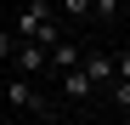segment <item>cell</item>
Segmentation results:
<instances>
[{
    "label": "cell",
    "mask_w": 130,
    "mask_h": 125,
    "mask_svg": "<svg viewBox=\"0 0 130 125\" xmlns=\"http://www.w3.org/2000/svg\"><path fill=\"white\" fill-rule=\"evenodd\" d=\"M62 17H91V0H62Z\"/></svg>",
    "instance_id": "10"
},
{
    "label": "cell",
    "mask_w": 130,
    "mask_h": 125,
    "mask_svg": "<svg viewBox=\"0 0 130 125\" xmlns=\"http://www.w3.org/2000/svg\"><path fill=\"white\" fill-rule=\"evenodd\" d=\"M17 40H34V46H57L62 40V23H57V11H51V0H28L23 11H17V29H11Z\"/></svg>",
    "instance_id": "1"
},
{
    "label": "cell",
    "mask_w": 130,
    "mask_h": 125,
    "mask_svg": "<svg viewBox=\"0 0 130 125\" xmlns=\"http://www.w3.org/2000/svg\"><path fill=\"white\" fill-rule=\"evenodd\" d=\"M28 125H57V114H28Z\"/></svg>",
    "instance_id": "11"
},
{
    "label": "cell",
    "mask_w": 130,
    "mask_h": 125,
    "mask_svg": "<svg viewBox=\"0 0 130 125\" xmlns=\"http://www.w3.org/2000/svg\"><path fill=\"white\" fill-rule=\"evenodd\" d=\"M6 108H17L23 119H28V114H57V108H51V97L40 91L28 74H11V80H6Z\"/></svg>",
    "instance_id": "2"
},
{
    "label": "cell",
    "mask_w": 130,
    "mask_h": 125,
    "mask_svg": "<svg viewBox=\"0 0 130 125\" xmlns=\"http://www.w3.org/2000/svg\"><path fill=\"white\" fill-rule=\"evenodd\" d=\"M119 6H124V0H91V17H102V23H113V17H119Z\"/></svg>",
    "instance_id": "8"
},
{
    "label": "cell",
    "mask_w": 130,
    "mask_h": 125,
    "mask_svg": "<svg viewBox=\"0 0 130 125\" xmlns=\"http://www.w3.org/2000/svg\"><path fill=\"white\" fill-rule=\"evenodd\" d=\"M11 68H17V74H28V80H40V74H45V46H34V40H17Z\"/></svg>",
    "instance_id": "3"
},
{
    "label": "cell",
    "mask_w": 130,
    "mask_h": 125,
    "mask_svg": "<svg viewBox=\"0 0 130 125\" xmlns=\"http://www.w3.org/2000/svg\"><path fill=\"white\" fill-rule=\"evenodd\" d=\"M11 51H17V34H11L6 23H0V62H11Z\"/></svg>",
    "instance_id": "9"
},
{
    "label": "cell",
    "mask_w": 130,
    "mask_h": 125,
    "mask_svg": "<svg viewBox=\"0 0 130 125\" xmlns=\"http://www.w3.org/2000/svg\"><path fill=\"white\" fill-rule=\"evenodd\" d=\"M79 68H85V80L102 91L107 80H113V51H79Z\"/></svg>",
    "instance_id": "4"
},
{
    "label": "cell",
    "mask_w": 130,
    "mask_h": 125,
    "mask_svg": "<svg viewBox=\"0 0 130 125\" xmlns=\"http://www.w3.org/2000/svg\"><path fill=\"white\" fill-rule=\"evenodd\" d=\"M45 68L62 74V68H79V46H68V40H57V46L45 51Z\"/></svg>",
    "instance_id": "6"
},
{
    "label": "cell",
    "mask_w": 130,
    "mask_h": 125,
    "mask_svg": "<svg viewBox=\"0 0 130 125\" xmlns=\"http://www.w3.org/2000/svg\"><path fill=\"white\" fill-rule=\"evenodd\" d=\"M0 125H6V119H0Z\"/></svg>",
    "instance_id": "13"
},
{
    "label": "cell",
    "mask_w": 130,
    "mask_h": 125,
    "mask_svg": "<svg viewBox=\"0 0 130 125\" xmlns=\"http://www.w3.org/2000/svg\"><path fill=\"white\" fill-rule=\"evenodd\" d=\"M57 80H62V97H68V102H85V97H91V91H96V85H91V80H85V68H62Z\"/></svg>",
    "instance_id": "5"
},
{
    "label": "cell",
    "mask_w": 130,
    "mask_h": 125,
    "mask_svg": "<svg viewBox=\"0 0 130 125\" xmlns=\"http://www.w3.org/2000/svg\"><path fill=\"white\" fill-rule=\"evenodd\" d=\"M119 11H130V0H124V6H119Z\"/></svg>",
    "instance_id": "12"
},
{
    "label": "cell",
    "mask_w": 130,
    "mask_h": 125,
    "mask_svg": "<svg viewBox=\"0 0 130 125\" xmlns=\"http://www.w3.org/2000/svg\"><path fill=\"white\" fill-rule=\"evenodd\" d=\"M102 91H107V102H113L119 114H130V80H107Z\"/></svg>",
    "instance_id": "7"
}]
</instances>
